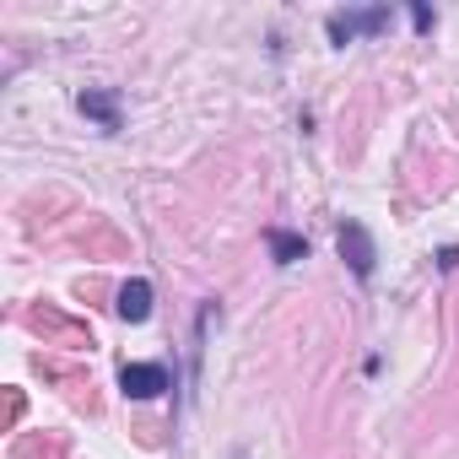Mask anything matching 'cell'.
Returning a JSON list of instances; mask_svg holds the SVG:
<instances>
[{
    "mask_svg": "<svg viewBox=\"0 0 459 459\" xmlns=\"http://www.w3.org/2000/svg\"><path fill=\"white\" fill-rule=\"evenodd\" d=\"M119 389H125L130 400H157L162 389H173V373H168L162 362H125Z\"/></svg>",
    "mask_w": 459,
    "mask_h": 459,
    "instance_id": "cell-1",
    "label": "cell"
},
{
    "mask_svg": "<svg viewBox=\"0 0 459 459\" xmlns=\"http://www.w3.org/2000/svg\"><path fill=\"white\" fill-rule=\"evenodd\" d=\"M389 28V12L378 6V12H335L330 17V39L335 44H351L357 33H384Z\"/></svg>",
    "mask_w": 459,
    "mask_h": 459,
    "instance_id": "cell-2",
    "label": "cell"
},
{
    "mask_svg": "<svg viewBox=\"0 0 459 459\" xmlns=\"http://www.w3.org/2000/svg\"><path fill=\"white\" fill-rule=\"evenodd\" d=\"M341 255L351 260V271H357L362 281L373 276V260H378V255H373V238L362 233V227H357V221H346V227H341Z\"/></svg>",
    "mask_w": 459,
    "mask_h": 459,
    "instance_id": "cell-3",
    "label": "cell"
},
{
    "mask_svg": "<svg viewBox=\"0 0 459 459\" xmlns=\"http://www.w3.org/2000/svg\"><path fill=\"white\" fill-rule=\"evenodd\" d=\"M119 319L125 325H146L152 319V281L146 276H135V281L119 287Z\"/></svg>",
    "mask_w": 459,
    "mask_h": 459,
    "instance_id": "cell-4",
    "label": "cell"
},
{
    "mask_svg": "<svg viewBox=\"0 0 459 459\" xmlns=\"http://www.w3.org/2000/svg\"><path fill=\"white\" fill-rule=\"evenodd\" d=\"M82 114L98 119L103 130H119V98L114 92H82Z\"/></svg>",
    "mask_w": 459,
    "mask_h": 459,
    "instance_id": "cell-5",
    "label": "cell"
},
{
    "mask_svg": "<svg viewBox=\"0 0 459 459\" xmlns=\"http://www.w3.org/2000/svg\"><path fill=\"white\" fill-rule=\"evenodd\" d=\"M271 255H276V265H292V260L308 255V244L298 233H271Z\"/></svg>",
    "mask_w": 459,
    "mask_h": 459,
    "instance_id": "cell-6",
    "label": "cell"
}]
</instances>
